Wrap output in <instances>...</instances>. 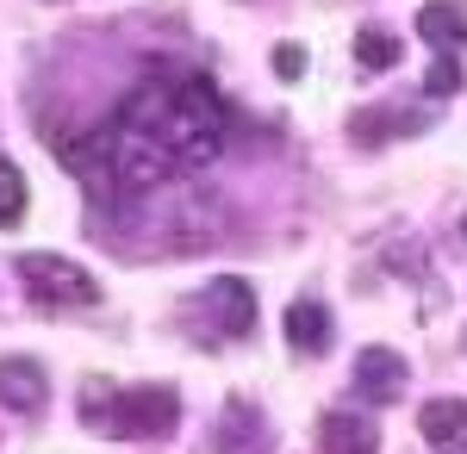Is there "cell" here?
<instances>
[{
	"mask_svg": "<svg viewBox=\"0 0 467 454\" xmlns=\"http://www.w3.org/2000/svg\"><path fill=\"white\" fill-rule=\"evenodd\" d=\"M281 324H287V343L299 355H324L330 349V305H318V299H293Z\"/></svg>",
	"mask_w": 467,
	"mask_h": 454,
	"instance_id": "obj_10",
	"label": "cell"
},
{
	"mask_svg": "<svg viewBox=\"0 0 467 454\" xmlns=\"http://www.w3.org/2000/svg\"><path fill=\"white\" fill-rule=\"evenodd\" d=\"M324 454H380V423L361 411H324Z\"/></svg>",
	"mask_w": 467,
	"mask_h": 454,
	"instance_id": "obj_6",
	"label": "cell"
},
{
	"mask_svg": "<svg viewBox=\"0 0 467 454\" xmlns=\"http://www.w3.org/2000/svg\"><path fill=\"white\" fill-rule=\"evenodd\" d=\"M275 75L299 81V75H306V50H299V44H281V50H275Z\"/></svg>",
	"mask_w": 467,
	"mask_h": 454,
	"instance_id": "obj_15",
	"label": "cell"
},
{
	"mask_svg": "<svg viewBox=\"0 0 467 454\" xmlns=\"http://www.w3.org/2000/svg\"><path fill=\"white\" fill-rule=\"evenodd\" d=\"M13 274H19V286L32 293L37 305H94V299H100L94 274H88L81 262H69V255H50V249L19 255V262H13Z\"/></svg>",
	"mask_w": 467,
	"mask_h": 454,
	"instance_id": "obj_3",
	"label": "cell"
},
{
	"mask_svg": "<svg viewBox=\"0 0 467 454\" xmlns=\"http://www.w3.org/2000/svg\"><path fill=\"white\" fill-rule=\"evenodd\" d=\"M424 125V112H356V143H387L393 131H418Z\"/></svg>",
	"mask_w": 467,
	"mask_h": 454,
	"instance_id": "obj_11",
	"label": "cell"
},
{
	"mask_svg": "<svg viewBox=\"0 0 467 454\" xmlns=\"http://www.w3.org/2000/svg\"><path fill=\"white\" fill-rule=\"evenodd\" d=\"M44 367L26 361V355H13V361H0V405L6 411H44Z\"/></svg>",
	"mask_w": 467,
	"mask_h": 454,
	"instance_id": "obj_9",
	"label": "cell"
},
{
	"mask_svg": "<svg viewBox=\"0 0 467 454\" xmlns=\"http://www.w3.org/2000/svg\"><path fill=\"white\" fill-rule=\"evenodd\" d=\"M424 94H431V100H449V94H462V63H455L449 50H442V57L431 63V75H424Z\"/></svg>",
	"mask_w": 467,
	"mask_h": 454,
	"instance_id": "obj_14",
	"label": "cell"
},
{
	"mask_svg": "<svg viewBox=\"0 0 467 454\" xmlns=\"http://www.w3.org/2000/svg\"><path fill=\"white\" fill-rule=\"evenodd\" d=\"M418 429H424V442L436 454H467V405L462 398H431Z\"/></svg>",
	"mask_w": 467,
	"mask_h": 454,
	"instance_id": "obj_7",
	"label": "cell"
},
{
	"mask_svg": "<svg viewBox=\"0 0 467 454\" xmlns=\"http://www.w3.org/2000/svg\"><path fill=\"white\" fill-rule=\"evenodd\" d=\"M19 218H26V175L0 156V231H6V224H19Z\"/></svg>",
	"mask_w": 467,
	"mask_h": 454,
	"instance_id": "obj_13",
	"label": "cell"
},
{
	"mask_svg": "<svg viewBox=\"0 0 467 454\" xmlns=\"http://www.w3.org/2000/svg\"><path fill=\"white\" fill-rule=\"evenodd\" d=\"M405 386H411V367H405L399 349H361L356 392L368 398V405H393V398H405Z\"/></svg>",
	"mask_w": 467,
	"mask_h": 454,
	"instance_id": "obj_4",
	"label": "cell"
},
{
	"mask_svg": "<svg viewBox=\"0 0 467 454\" xmlns=\"http://www.w3.org/2000/svg\"><path fill=\"white\" fill-rule=\"evenodd\" d=\"M418 32L431 37V50H467V6L462 0H424L418 6Z\"/></svg>",
	"mask_w": 467,
	"mask_h": 454,
	"instance_id": "obj_8",
	"label": "cell"
},
{
	"mask_svg": "<svg viewBox=\"0 0 467 454\" xmlns=\"http://www.w3.org/2000/svg\"><path fill=\"white\" fill-rule=\"evenodd\" d=\"M462 237H467V218H462Z\"/></svg>",
	"mask_w": 467,
	"mask_h": 454,
	"instance_id": "obj_16",
	"label": "cell"
},
{
	"mask_svg": "<svg viewBox=\"0 0 467 454\" xmlns=\"http://www.w3.org/2000/svg\"><path fill=\"white\" fill-rule=\"evenodd\" d=\"M356 63L361 69H399V37L387 26H361L356 32Z\"/></svg>",
	"mask_w": 467,
	"mask_h": 454,
	"instance_id": "obj_12",
	"label": "cell"
},
{
	"mask_svg": "<svg viewBox=\"0 0 467 454\" xmlns=\"http://www.w3.org/2000/svg\"><path fill=\"white\" fill-rule=\"evenodd\" d=\"M268 449V423L255 411L250 398H231L224 411H218V429H213V449L206 454H262Z\"/></svg>",
	"mask_w": 467,
	"mask_h": 454,
	"instance_id": "obj_5",
	"label": "cell"
},
{
	"mask_svg": "<svg viewBox=\"0 0 467 454\" xmlns=\"http://www.w3.org/2000/svg\"><path fill=\"white\" fill-rule=\"evenodd\" d=\"M187 330L200 343H231V336H250L255 330V286L237 274L213 280L193 305H187Z\"/></svg>",
	"mask_w": 467,
	"mask_h": 454,
	"instance_id": "obj_2",
	"label": "cell"
},
{
	"mask_svg": "<svg viewBox=\"0 0 467 454\" xmlns=\"http://www.w3.org/2000/svg\"><path fill=\"white\" fill-rule=\"evenodd\" d=\"M81 418L94 423L100 436H131V442H162L169 429L181 423V392L169 386H131V392H119V398H94Z\"/></svg>",
	"mask_w": 467,
	"mask_h": 454,
	"instance_id": "obj_1",
	"label": "cell"
}]
</instances>
